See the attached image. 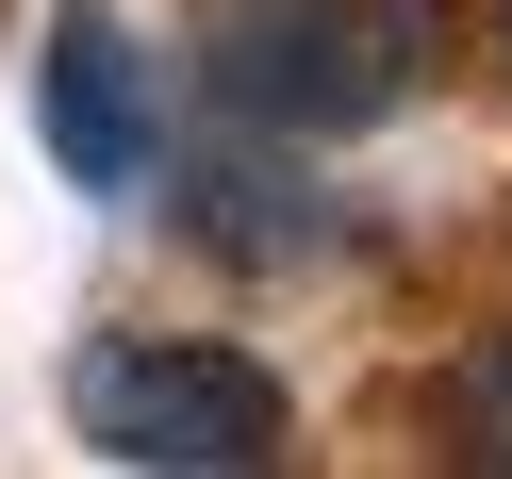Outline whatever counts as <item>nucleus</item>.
Instances as JSON below:
<instances>
[{
  "mask_svg": "<svg viewBox=\"0 0 512 479\" xmlns=\"http://www.w3.org/2000/svg\"><path fill=\"white\" fill-rule=\"evenodd\" d=\"M446 17L430 0H232L199 34V83L248 116V133H380V116L430 83Z\"/></svg>",
  "mask_w": 512,
  "mask_h": 479,
  "instance_id": "nucleus-1",
  "label": "nucleus"
},
{
  "mask_svg": "<svg viewBox=\"0 0 512 479\" xmlns=\"http://www.w3.org/2000/svg\"><path fill=\"white\" fill-rule=\"evenodd\" d=\"M67 413H83V446L100 463H133V479H265L281 463V380L248 364V347H199V331H100L67 364Z\"/></svg>",
  "mask_w": 512,
  "mask_h": 479,
  "instance_id": "nucleus-2",
  "label": "nucleus"
},
{
  "mask_svg": "<svg viewBox=\"0 0 512 479\" xmlns=\"http://www.w3.org/2000/svg\"><path fill=\"white\" fill-rule=\"evenodd\" d=\"M34 133H50V166H67L83 199H133L149 182L166 100H149V50L116 34V17H50L34 34Z\"/></svg>",
  "mask_w": 512,
  "mask_h": 479,
  "instance_id": "nucleus-3",
  "label": "nucleus"
},
{
  "mask_svg": "<svg viewBox=\"0 0 512 479\" xmlns=\"http://www.w3.org/2000/svg\"><path fill=\"white\" fill-rule=\"evenodd\" d=\"M182 232L232 248V265H281V248H314L331 215H314V182H281V166H199L182 182Z\"/></svg>",
  "mask_w": 512,
  "mask_h": 479,
  "instance_id": "nucleus-4",
  "label": "nucleus"
},
{
  "mask_svg": "<svg viewBox=\"0 0 512 479\" xmlns=\"http://www.w3.org/2000/svg\"><path fill=\"white\" fill-rule=\"evenodd\" d=\"M446 430H463L479 479H512V331H479L463 364H446Z\"/></svg>",
  "mask_w": 512,
  "mask_h": 479,
  "instance_id": "nucleus-5",
  "label": "nucleus"
},
{
  "mask_svg": "<svg viewBox=\"0 0 512 479\" xmlns=\"http://www.w3.org/2000/svg\"><path fill=\"white\" fill-rule=\"evenodd\" d=\"M496 34H512V0H496Z\"/></svg>",
  "mask_w": 512,
  "mask_h": 479,
  "instance_id": "nucleus-6",
  "label": "nucleus"
}]
</instances>
